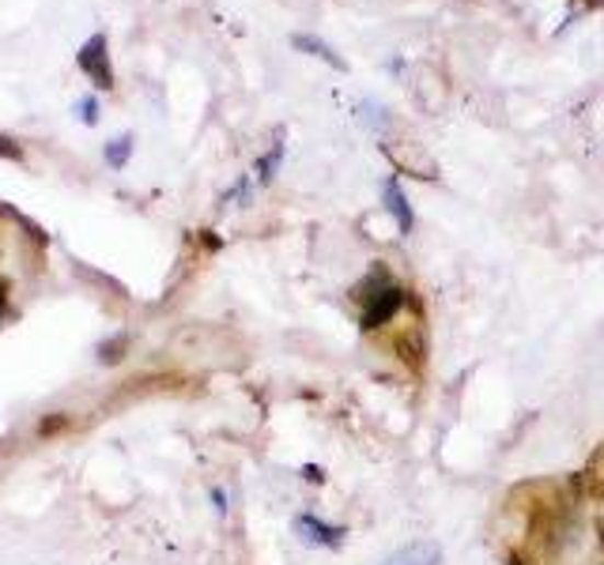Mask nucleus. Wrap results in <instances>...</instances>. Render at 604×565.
<instances>
[{"mask_svg":"<svg viewBox=\"0 0 604 565\" xmlns=\"http://www.w3.org/2000/svg\"><path fill=\"white\" fill-rule=\"evenodd\" d=\"M381 565H442V546L435 539H415V543L389 554Z\"/></svg>","mask_w":604,"mask_h":565,"instance_id":"nucleus-3","label":"nucleus"},{"mask_svg":"<svg viewBox=\"0 0 604 565\" xmlns=\"http://www.w3.org/2000/svg\"><path fill=\"white\" fill-rule=\"evenodd\" d=\"M8 295H12V282L0 279V316H4V310H8Z\"/></svg>","mask_w":604,"mask_h":565,"instance_id":"nucleus-7","label":"nucleus"},{"mask_svg":"<svg viewBox=\"0 0 604 565\" xmlns=\"http://www.w3.org/2000/svg\"><path fill=\"white\" fill-rule=\"evenodd\" d=\"M404 305V290L394 287V282H381L374 295H367V310H363V328L374 332L381 324H389L397 316V310Z\"/></svg>","mask_w":604,"mask_h":565,"instance_id":"nucleus-1","label":"nucleus"},{"mask_svg":"<svg viewBox=\"0 0 604 565\" xmlns=\"http://www.w3.org/2000/svg\"><path fill=\"white\" fill-rule=\"evenodd\" d=\"M295 528L303 532L306 543H326V546H337L340 535H344V528H329V524H321V520H314V517H299L295 520Z\"/></svg>","mask_w":604,"mask_h":565,"instance_id":"nucleus-4","label":"nucleus"},{"mask_svg":"<svg viewBox=\"0 0 604 565\" xmlns=\"http://www.w3.org/2000/svg\"><path fill=\"white\" fill-rule=\"evenodd\" d=\"M386 196H389V211H394L397 222H401V230H412V211H408V204H404V196H401V188H397V182L386 185Z\"/></svg>","mask_w":604,"mask_h":565,"instance_id":"nucleus-5","label":"nucleus"},{"mask_svg":"<svg viewBox=\"0 0 604 565\" xmlns=\"http://www.w3.org/2000/svg\"><path fill=\"white\" fill-rule=\"evenodd\" d=\"M117 148H110V162H114V166H122V159H125V148H129V140H114Z\"/></svg>","mask_w":604,"mask_h":565,"instance_id":"nucleus-6","label":"nucleus"},{"mask_svg":"<svg viewBox=\"0 0 604 565\" xmlns=\"http://www.w3.org/2000/svg\"><path fill=\"white\" fill-rule=\"evenodd\" d=\"M80 68L91 76V80L99 83L102 91H110L114 88V68H110V57H106V38L102 34H95V38L83 46V54H80Z\"/></svg>","mask_w":604,"mask_h":565,"instance_id":"nucleus-2","label":"nucleus"}]
</instances>
